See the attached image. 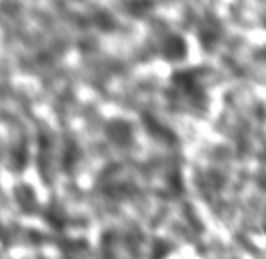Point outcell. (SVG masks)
I'll return each instance as SVG.
<instances>
[{
	"mask_svg": "<svg viewBox=\"0 0 266 259\" xmlns=\"http://www.w3.org/2000/svg\"><path fill=\"white\" fill-rule=\"evenodd\" d=\"M107 136L118 145H125L131 141V125L123 120H114L107 125Z\"/></svg>",
	"mask_w": 266,
	"mask_h": 259,
	"instance_id": "obj_1",
	"label": "cell"
},
{
	"mask_svg": "<svg viewBox=\"0 0 266 259\" xmlns=\"http://www.w3.org/2000/svg\"><path fill=\"white\" fill-rule=\"evenodd\" d=\"M16 199H18V203L24 205V207H33L35 205V192L29 189V187H25V185H22V187H18L16 189Z\"/></svg>",
	"mask_w": 266,
	"mask_h": 259,
	"instance_id": "obj_2",
	"label": "cell"
}]
</instances>
